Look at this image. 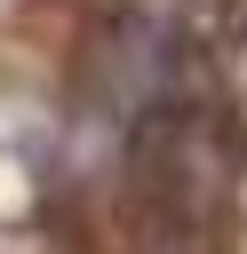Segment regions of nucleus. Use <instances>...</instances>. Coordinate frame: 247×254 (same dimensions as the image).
Masks as SVG:
<instances>
[]
</instances>
